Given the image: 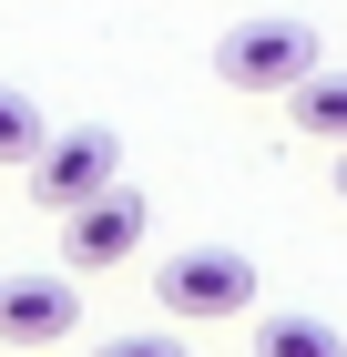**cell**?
Returning a JSON list of instances; mask_svg holds the SVG:
<instances>
[{
  "instance_id": "52a82bcc",
  "label": "cell",
  "mask_w": 347,
  "mask_h": 357,
  "mask_svg": "<svg viewBox=\"0 0 347 357\" xmlns=\"http://www.w3.org/2000/svg\"><path fill=\"white\" fill-rule=\"evenodd\" d=\"M256 357H347L327 317H256Z\"/></svg>"
},
{
  "instance_id": "30bf717a",
  "label": "cell",
  "mask_w": 347,
  "mask_h": 357,
  "mask_svg": "<svg viewBox=\"0 0 347 357\" xmlns=\"http://www.w3.org/2000/svg\"><path fill=\"white\" fill-rule=\"evenodd\" d=\"M337 194H347V143H337Z\"/></svg>"
},
{
  "instance_id": "277c9868",
  "label": "cell",
  "mask_w": 347,
  "mask_h": 357,
  "mask_svg": "<svg viewBox=\"0 0 347 357\" xmlns=\"http://www.w3.org/2000/svg\"><path fill=\"white\" fill-rule=\"evenodd\" d=\"M143 194L133 184H103L92 204H72L61 215V275H112V266H133V245H143Z\"/></svg>"
},
{
  "instance_id": "7a4b0ae2",
  "label": "cell",
  "mask_w": 347,
  "mask_h": 357,
  "mask_svg": "<svg viewBox=\"0 0 347 357\" xmlns=\"http://www.w3.org/2000/svg\"><path fill=\"white\" fill-rule=\"evenodd\" d=\"M154 296L163 317H256V266L235 245H184L154 266Z\"/></svg>"
},
{
  "instance_id": "5b68a950",
  "label": "cell",
  "mask_w": 347,
  "mask_h": 357,
  "mask_svg": "<svg viewBox=\"0 0 347 357\" xmlns=\"http://www.w3.org/2000/svg\"><path fill=\"white\" fill-rule=\"evenodd\" d=\"M82 317L72 275H0V347H61Z\"/></svg>"
},
{
  "instance_id": "ba28073f",
  "label": "cell",
  "mask_w": 347,
  "mask_h": 357,
  "mask_svg": "<svg viewBox=\"0 0 347 357\" xmlns=\"http://www.w3.org/2000/svg\"><path fill=\"white\" fill-rule=\"evenodd\" d=\"M52 143V123H41V102H31L21 82H0V164H21L31 174V153Z\"/></svg>"
},
{
  "instance_id": "3957f363",
  "label": "cell",
  "mask_w": 347,
  "mask_h": 357,
  "mask_svg": "<svg viewBox=\"0 0 347 357\" xmlns=\"http://www.w3.org/2000/svg\"><path fill=\"white\" fill-rule=\"evenodd\" d=\"M103 184H123V143H112L103 123L52 133L41 153H31V204H41V215H72V204H92Z\"/></svg>"
},
{
  "instance_id": "9c48e42d",
  "label": "cell",
  "mask_w": 347,
  "mask_h": 357,
  "mask_svg": "<svg viewBox=\"0 0 347 357\" xmlns=\"http://www.w3.org/2000/svg\"><path fill=\"white\" fill-rule=\"evenodd\" d=\"M92 357H184V337H174V327H112Z\"/></svg>"
},
{
  "instance_id": "6da1fadb",
  "label": "cell",
  "mask_w": 347,
  "mask_h": 357,
  "mask_svg": "<svg viewBox=\"0 0 347 357\" xmlns=\"http://www.w3.org/2000/svg\"><path fill=\"white\" fill-rule=\"evenodd\" d=\"M317 61H327V41H317V21H296V10H256V21H235L214 41V72L235 92H296Z\"/></svg>"
},
{
  "instance_id": "8992f818",
  "label": "cell",
  "mask_w": 347,
  "mask_h": 357,
  "mask_svg": "<svg viewBox=\"0 0 347 357\" xmlns=\"http://www.w3.org/2000/svg\"><path fill=\"white\" fill-rule=\"evenodd\" d=\"M286 123H296L307 143H347V72H327V61H317V72L286 92Z\"/></svg>"
}]
</instances>
